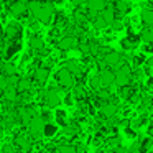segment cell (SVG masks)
Masks as SVG:
<instances>
[{"label":"cell","instance_id":"ac0fdd59","mask_svg":"<svg viewBox=\"0 0 153 153\" xmlns=\"http://www.w3.org/2000/svg\"><path fill=\"white\" fill-rule=\"evenodd\" d=\"M31 87H33V84H31L30 79H27V77H23V79H22V77H20V81H18V84H17V91H18V92H20V94L28 92Z\"/></svg>","mask_w":153,"mask_h":153},{"label":"cell","instance_id":"4316f807","mask_svg":"<svg viewBox=\"0 0 153 153\" xmlns=\"http://www.w3.org/2000/svg\"><path fill=\"white\" fill-rule=\"evenodd\" d=\"M140 36H142V40L145 43H153V28H145Z\"/></svg>","mask_w":153,"mask_h":153},{"label":"cell","instance_id":"4fadbf2b","mask_svg":"<svg viewBox=\"0 0 153 153\" xmlns=\"http://www.w3.org/2000/svg\"><path fill=\"white\" fill-rule=\"evenodd\" d=\"M117 109H119V107H117V104L112 100V102H105V104H104V105L100 107V112H102L104 117H107V119H112V117L117 114Z\"/></svg>","mask_w":153,"mask_h":153},{"label":"cell","instance_id":"44dd1931","mask_svg":"<svg viewBox=\"0 0 153 153\" xmlns=\"http://www.w3.org/2000/svg\"><path fill=\"white\" fill-rule=\"evenodd\" d=\"M135 92H137V91L133 89L132 86H127V87H120L119 96L122 97V99H132V97L135 96Z\"/></svg>","mask_w":153,"mask_h":153},{"label":"cell","instance_id":"f35d334b","mask_svg":"<svg viewBox=\"0 0 153 153\" xmlns=\"http://www.w3.org/2000/svg\"><path fill=\"white\" fill-rule=\"evenodd\" d=\"M148 153H153V152H148Z\"/></svg>","mask_w":153,"mask_h":153},{"label":"cell","instance_id":"2e32d148","mask_svg":"<svg viewBox=\"0 0 153 153\" xmlns=\"http://www.w3.org/2000/svg\"><path fill=\"white\" fill-rule=\"evenodd\" d=\"M0 69H2V73H4L5 77H13V76H17V68H15L13 63H2Z\"/></svg>","mask_w":153,"mask_h":153},{"label":"cell","instance_id":"5b68a950","mask_svg":"<svg viewBox=\"0 0 153 153\" xmlns=\"http://www.w3.org/2000/svg\"><path fill=\"white\" fill-rule=\"evenodd\" d=\"M120 61H122V54L117 53V51H110V53H107L105 56H102L104 69H107V68H117V69H119Z\"/></svg>","mask_w":153,"mask_h":153},{"label":"cell","instance_id":"cb8c5ba5","mask_svg":"<svg viewBox=\"0 0 153 153\" xmlns=\"http://www.w3.org/2000/svg\"><path fill=\"white\" fill-rule=\"evenodd\" d=\"M138 45V40L133 36H128V38H123L122 40V46L125 48V50H133V48Z\"/></svg>","mask_w":153,"mask_h":153},{"label":"cell","instance_id":"e0dca14e","mask_svg":"<svg viewBox=\"0 0 153 153\" xmlns=\"http://www.w3.org/2000/svg\"><path fill=\"white\" fill-rule=\"evenodd\" d=\"M100 17L104 18V22H105L107 25H112L114 22H115V8H114V7H107L105 10L100 13Z\"/></svg>","mask_w":153,"mask_h":153},{"label":"cell","instance_id":"836d02e7","mask_svg":"<svg viewBox=\"0 0 153 153\" xmlns=\"http://www.w3.org/2000/svg\"><path fill=\"white\" fill-rule=\"evenodd\" d=\"M8 87V81L5 76H0V91H5Z\"/></svg>","mask_w":153,"mask_h":153},{"label":"cell","instance_id":"4dcf8cb0","mask_svg":"<svg viewBox=\"0 0 153 153\" xmlns=\"http://www.w3.org/2000/svg\"><path fill=\"white\" fill-rule=\"evenodd\" d=\"M56 133V127L51 125V123H46V128H45V135L46 137H53Z\"/></svg>","mask_w":153,"mask_h":153},{"label":"cell","instance_id":"484cf974","mask_svg":"<svg viewBox=\"0 0 153 153\" xmlns=\"http://www.w3.org/2000/svg\"><path fill=\"white\" fill-rule=\"evenodd\" d=\"M56 152H58V153H77V152H76V146L68 145V143H61V145H58Z\"/></svg>","mask_w":153,"mask_h":153},{"label":"cell","instance_id":"f1b7e54d","mask_svg":"<svg viewBox=\"0 0 153 153\" xmlns=\"http://www.w3.org/2000/svg\"><path fill=\"white\" fill-rule=\"evenodd\" d=\"M89 84H91V87H92L94 91H100V86H102V82H100V77H99V74L97 76H92L89 79Z\"/></svg>","mask_w":153,"mask_h":153},{"label":"cell","instance_id":"d4e9b609","mask_svg":"<svg viewBox=\"0 0 153 153\" xmlns=\"http://www.w3.org/2000/svg\"><path fill=\"white\" fill-rule=\"evenodd\" d=\"M30 46H31V50H36V51H41L45 48V41L41 40V38H38V36H33L30 40Z\"/></svg>","mask_w":153,"mask_h":153},{"label":"cell","instance_id":"30bf717a","mask_svg":"<svg viewBox=\"0 0 153 153\" xmlns=\"http://www.w3.org/2000/svg\"><path fill=\"white\" fill-rule=\"evenodd\" d=\"M28 10V4L27 2H13V4H10V12L15 15V17H22V15H25Z\"/></svg>","mask_w":153,"mask_h":153},{"label":"cell","instance_id":"603a6c76","mask_svg":"<svg viewBox=\"0 0 153 153\" xmlns=\"http://www.w3.org/2000/svg\"><path fill=\"white\" fill-rule=\"evenodd\" d=\"M73 96H74V99H79V100H84L87 97V94H86V89H84L82 86H74V89H73Z\"/></svg>","mask_w":153,"mask_h":153},{"label":"cell","instance_id":"9a60e30c","mask_svg":"<svg viewBox=\"0 0 153 153\" xmlns=\"http://www.w3.org/2000/svg\"><path fill=\"white\" fill-rule=\"evenodd\" d=\"M5 33H7V40H8V43H10V41H13L15 38L20 35V27H18L17 23H10L7 27V30H5Z\"/></svg>","mask_w":153,"mask_h":153},{"label":"cell","instance_id":"52a82bcc","mask_svg":"<svg viewBox=\"0 0 153 153\" xmlns=\"http://www.w3.org/2000/svg\"><path fill=\"white\" fill-rule=\"evenodd\" d=\"M15 145H17L23 153H30L31 148H33V146H31V140L28 138V137L22 135V133H18V135L15 137Z\"/></svg>","mask_w":153,"mask_h":153},{"label":"cell","instance_id":"ffe728a7","mask_svg":"<svg viewBox=\"0 0 153 153\" xmlns=\"http://www.w3.org/2000/svg\"><path fill=\"white\" fill-rule=\"evenodd\" d=\"M4 97L8 102H15V100L18 99V91L15 89V87H7V89L4 91Z\"/></svg>","mask_w":153,"mask_h":153},{"label":"cell","instance_id":"5bb4252c","mask_svg":"<svg viewBox=\"0 0 153 153\" xmlns=\"http://www.w3.org/2000/svg\"><path fill=\"white\" fill-rule=\"evenodd\" d=\"M64 68H66V69L69 71V73L73 74L74 77H79L81 74H82V71H81V64L77 63V61H74V59H69V61H66V64H64Z\"/></svg>","mask_w":153,"mask_h":153},{"label":"cell","instance_id":"7402d4cb","mask_svg":"<svg viewBox=\"0 0 153 153\" xmlns=\"http://www.w3.org/2000/svg\"><path fill=\"white\" fill-rule=\"evenodd\" d=\"M114 8H115V12H119V13H127V12L130 10V2H125V0L115 2V4H114Z\"/></svg>","mask_w":153,"mask_h":153},{"label":"cell","instance_id":"f546056e","mask_svg":"<svg viewBox=\"0 0 153 153\" xmlns=\"http://www.w3.org/2000/svg\"><path fill=\"white\" fill-rule=\"evenodd\" d=\"M66 135H76L77 132H79V127L77 125H74V123H69V125H66L64 127V130H63Z\"/></svg>","mask_w":153,"mask_h":153},{"label":"cell","instance_id":"8fae6325","mask_svg":"<svg viewBox=\"0 0 153 153\" xmlns=\"http://www.w3.org/2000/svg\"><path fill=\"white\" fill-rule=\"evenodd\" d=\"M105 5L107 4L104 0H91V2H87V10L91 13H102L105 10Z\"/></svg>","mask_w":153,"mask_h":153},{"label":"cell","instance_id":"9c48e42d","mask_svg":"<svg viewBox=\"0 0 153 153\" xmlns=\"http://www.w3.org/2000/svg\"><path fill=\"white\" fill-rule=\"evenodd\" d=\"M99 77H100L102 86H105V87L112 86V84L115 82V73H114L112 69H100Z\"/></svg>","mask_w":153,"mask_h":153},{"label":"cell","instance_id":"e575fe53","mask_svg":"<svg viewBox=\"0 0 153 153\" xmlns=\"http://www.w3.org/2000/svg\"><path fill=\"white\" fill-rule=\"evenodd\" d=\"M110 27H112V30L119 31V30H122V28H123V23H122L120 20H117V18H115V22H114V23L110 25Z\"/></svg>","mask_w":153,"mask_h":153},{"label":"cell","instance_id":"6da1fadb","mask_svg":"<svg viewBox=\"0 0 153 153\" xmlns=\"http://www.w3.org/2000/svg\"><path fill=\"white\" fill-rule=\"evenodd\" d=\"M28 10L31 12L35 18L41 23H50L51 17L54 13V5L53 4H40V2H30Z\"/></svg>","mask_w":153,"mask_h":153},{"label":"cell","instance_id":"d6a6232c","mask_svg":"<svg viewBox=\"0 0 153 153\" xmlns=\"http://www.w3.org/2000/svg\"><path fill=\"white\" fill-rule=\"evenodd\" d=\"M56 120H58V123H63V125L66 127V114H64V112L58 110V112H56Z\"/></svg>","mask_w":153,"mask_h":153},{"label":"cell","instance_id":"7c38bea8","mask_svg":"<svg viewBox=\"0 0 153 153\" xmlns=\"http://www.w3.org/2000/svg\"><path fill=\"white\" fill-rule=\"evenodd\" d=\"M77 45V41H76V38H73V36H64V38H61L59 41H58V48L59 50H63V51H68V50H73L74 46Z\"/></svg>","mask_w":153,"mask_h":153},{"label":"cell","instance_id":"8992f818","mask_svg":"<svg viewBox=\"0 0 153 153\" xmlns=\"http://www.w3.org/2000/svg\"><path fill=\"white\" fill-rule=\"evenodd\" d=\"M59 102H61V96L56 89H50V91L45 92V105L46 107H51V109H53V107L59 105Z\"/></svg>","mask_w":153,"mask_h":153},{"label":"cell","instance_id":"74e56055","mask_svg":"<svg viewBox=\"0 0 153 153\" xmlns=\"http://www.w3.org/2000/svg\"><path fill=\"white\" fill-rule=\"evenodd\" d=\"M0 35H2V30H0Z\"/></svg>","mask_w":153,"mask_h":153},{"label":"cell","instance_id":"d590c367","mask_svg":"<svg viewBox=\"0 0 153 153\" xmlns=\"http://www.w3.org/2000/svg\"><path fill=\"white\" fill-rule=\"evenodd\" d=\"M148 135H150V137H153V125L148 128Z\"/></svg>","mask_w":153,"mask_h":153},{"label":"cell","instance_id":"ba28073f","mask_svg":"<svg viewBox=\"0 0 153 153\" xmlns=\"http://www.w3.org/2000/svg\"><path fill=\"white\" fill-rule=\"evenodd\" d=\"M48 77H50V68L40 66L33 71V79H35V82H38V84H45L48 81Z\"/></svg>","mask_w":153,"mask_h":153},{"label":"cell","instance_id":"277c9868","mask_svg":"<svg viewBox=\"0 0 153 153\" xmlns=\"http://www.w3.org/2000/svg\"><path fill=\"white\" fill-rule=\"evenodd\" d=\"M56 82L61 87H64V89H71V87H74V76L66 68H63V69H59L56 73Z\"/></svg>","mask_w":153,"mask_h":153},{"label":"cell","instance_id":"7a4b0ae2","mask_svg":"<svg viewBox=\"0 0 153 153\" xmlns=\"http://www.w3.org/2000/svg\"><path fill=\"white\" fill-rule=\"evenodd\" d=\"M133 79V71L130 69L128 64H122L119 69L115 71V84L119 87H127L130 86Z\"/></svg>","mask_w":153,"mask_h":153},{"label":"cell","instance_id":"8d00e7d4","mask_svg":"<svg viewBox=\"0 0 153 153\" xmlns=\"http://www.w3.org/2000/svg\"><path fill=\"white\" fill-rule=\"evenodd\" d=\"M2 135H4V132H2V128H0V138H2Z\"/></svg>","mask_w":153,"mask_h":153},{"label":"cell","instance_id":"83f0119b","mask_svg":"<svg viewBox=\"0 0 153 153\" xmlns=\"http://www.w3.org/2000/svg\"><path fill=\"white\" fill-rule=\"evenodd\" d=\"M107 148L109 150H119L120 148V138L119 137H114V138L107 140Z\"/></svg>","mask_w":153,"mask_h":153},{"label":"cell","instance_id":"1f68e13d","mask_svg":"<svg viewBox=\"0 0 153 153\" xmlns=\"http://www.w3.org/2000/svg\"><path fill=\"white\" fill-rule=\"evenodd\" d=\"M94 27H96V28H105L107 23L104 22V18L99 15V17H96V20H94Z\"/></svg>","mask_w":153,"mask_h":153},{"label":"cell","instance_id":"3957f363","mask_svg":"<svg viewBox=\"0 0 153 153\" xmlns=\"http://www.w3.org/2000/svg\"><path fill=\"white\" fill-rule=\"evenodd\" d=\"M45 128H46V122L41 115H35L31 119L30 125H28V130H30L31 137H35V138H41L45 135Z\"/></svg>","mask_w":153,"mask_h":153},{"label":"cell","instance_id":"d6986e66","mask_svg":"<svg viewBox=\"0 0 153 153\" xmlns=\"http://www.w3.org/2000/svg\"><path fill=\"white\" fill-rule=\"evenodd\" d=\"M142 22L148 27H153V8H145L142 12Z\"/></svg>","mask_w":153,"mask_h":153}]
</instances>
